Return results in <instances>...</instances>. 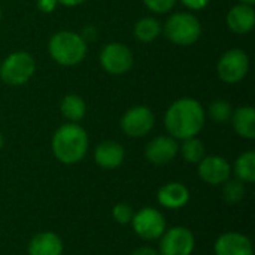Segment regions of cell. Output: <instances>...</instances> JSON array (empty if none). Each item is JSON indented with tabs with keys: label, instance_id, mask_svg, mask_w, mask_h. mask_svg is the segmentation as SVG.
<instances>
[{
	"label": "cell",
	"instance_id": "9a60e30c",
	"mask_svg": "<svg viewBox=\"0 0 255 255\" xmlns=\"http://www.w3.org/2000/svg\"><path fill=\"white\" fill-rule=\"evenodd\" d=\"M227 27L236 34H247L255 25L254 7L250 4L239 3L233 6L227 13Z\"/></svg>",
	"mask_w": 255,
	"mask_h": 255
},
{
	"label": "cell",
	"instance_id": "52a82bcc",
	"mask_svg": "<svg viewBox=\"0 0 255 255\" xmlns=\"http://www.w3.org/2000/svg\"><path fill=\"white\" fill-rule=\"evenodd\" d=\"M134 58L130 48L120 42L108 43L100 52V64L109 75H124L133 67Z\"/></svg>",
	"mask_w": 255,
	"mask_h": 255
},
{
	"label": "cell",
	"instance_id": "5bb4252c",
	"mask_svg": "<svg viewBox=\"0 0 255 255\" xmlns=\"http://www.w3.org/2000/svg\"><path fill=\"white\" fill-rule=\"evenodd\" d=\"M126 157L124 146L115 140H105L96 146L94 151V161L99 167L112 170L123 164Z\"/></svg>",
	"mask_w": 255,
	"mask_h": 255
},
{
	"label": "cell",
	"instance_id": "d6986e66",
	"mask_svg": "<svg viewBox=\"0 0 255 255\" xmlns=\"http://www.w3.org/2000/svg\"><path fill=\"white\" fill-rule=\"evenodd\" d=\"M61 115L69 120V123H79L87 114V105L84 99L76 94H69L61 100L60 106Z\"/></svg>",
	"mask_w": 255,
	"mask_h": 255
},
{
	"label": "cell",
	"instance_id": "ffe728a7",
	"mask_svg": "<svg viewBox=\"0 0 255 255\" xmlns=\"http://www.w3.org/2000/svg\"><path fill=\"white\" fill-rule=\"evenodd\" d=\"M235 175L236 179L242 181L244 184L255 182V152L247 151L241 154L235 163Z\"/></svg>",
	"mask_w": 255,
	"mask_h": 255
},
{
	"label": "cell",
	"instance_id": "8992f818",
	"mask_svg": "<svg viewBox=\"0 0 255 255\" xmlns=\"http://www.w3.org/2000/svg\"><path fill=\"white\" fill-rule=\"evenodd\" d=\"M250 70V57L241 48L229 49L223 54L217 64L218 76L226 84H238L241 82Z\"/></svg>",
	"mask_w": 255,
	"mask_h": 255
},
{
	"label": "cell",
	"instance_id": "603a6c76",
	"mask_svg": "<svg viewBox=\"0 0 255 255\" xmlns=\"http://www.w3.org/2000/svg\"><path fill=\"white\" fill-rule=\"evenodd\" d=\"M223 188V196L224 200L229 205H235L239 203L244 197H245V184L239 179H227Z\"/></svg>",
	"mask_w": 255,
	"mask_h": 255
},
{
	"label": "cell",
	"instance_id": "7402d4cb",
	"mask_svg": "<svg viewBox=\"0 0 255 255\" xmlns=\"http://www.w3.org/2000/svg\"><path fill=\"white\" fill-rule=\"evenodd\" d=\"M179 151H181L184 160L191 163V164H199L203 160V157L206 155L205 145L200 139H197V136L190 137V139H184L182 145L179 146Z\"/></svg>",
	"mask_w": 255,
	"mask_h": 255
},
{
	"label": "cell",
	"instance_id": "484cf974",
	"mask_svg": "<svg viewBox=\"0 0 255 255\" xmlns=\"http://www.w3.org/2000/svg\"><path fill=\"white\" fill-rule=\"evenodd\" d=\"M145 6L155 13H167L175 6L176 0H143Z\"/></svg>",
	"mask_w": 255,
	"mask_h": 255
},
{
	"label": "cell",
	"instance_id": "f546056e",
	"mask_svg": "<svg viewBox=\"0 0 255 255\" xmlns=\"http://www.w3.org/2000/svg\"><path fill=\"white\" fill-rule=\"evenodd\" d=\"M94 36H96V28H94L93 25L84 28V31H82V34H81V37H82L85 42H87V40H94Z\"/></svg>",
	"mask_w": 255,
	"mask_h": 255
},
{
	"label": "cell",
	"instance_id": "277c9868",
	"mask_svg": "<svg viewBox=\"0 0 255 255\" xmlns=\"http://www.w3.org/2000/svg\"><path fill=\"white\" fill-rule=\"evenodd\" d=\"M163 31L170 42L181 46H190L200 39L202 25L196 15L190 12H176L167 18Z\"/></svg>",
	"mask_w": 255,
	"mask_h": 255
},
{
	"label": "cell",
	"instance_id": "9c48e42d",
	"mask_svg": "<svg viewBox=\"0 0 255 255\" xmlns=\"http://www.w3.org/2000/svg\"><path fill=\"white\" fill-rule=\"evenodd\" d=\"M196 248V238L187 227H172L160 238V255H191Z\"/></svg>",
	"mask_w": 255,
	"mask_h": 255
},
{
	"label": "cell",
	"instance_id": "44dd1931",
	"mask_svg": "<svg viewBox=\"0 0 255 255\" xmlns=\"http://www.w3.org/2000/svg\"><path fill=\"white\" fill-rule=\"evenodd\" d=\"M160 33H161V24L152 16L140 18L134 24V36L140 42H146V43L152 42L160 36Z\"/></svg>",
	"mask_w": 255,
	"mask_h": 255
},
{
	"label": "cell",
	"instance_id": "7c38bea8",
	"mask_svg": "<svg viewBox=\"0 0 255 255\" xmlns=\"http://www.w3.org/2000/svg\"><path fill=\"white\" fill-rule=\"evenodd\" d=\"M179 145L172 136H157L145 148V157L155 166H164L175 160Z\"/></svg>",
	"mask_w": 255,
	"mask_h": 255
},
{
	"label": "cell",
	"instance_id": "1f68e13d",
	"mask_svg": "<svg viewBox=\"0 0 255 255\" xmlns=\"http://www.w3.org/2000/svg\"><path fill=\"white\" fill-rule=\"evenodd\" d=\"M241 3H244V4H250V6H254L255 0H239Z\"/></svg>",
	"mask_w": 255,
	"mask_h": 255
},
{
	"label": "cell",
	"instance_id": "2e32d148",
	"mask_svg": "<svg viewBox=\"0 0 255 255\" xmlns=\"http://www.w3.org/2000/svg\"><path fill=\"white\" fill-rule=\"evenodd\" d=\"M157 200L163 208L181 209L188 203L190 191L181 182H167L163 187H160L157 193Z\"/></svg>",
	"mask_w": 255,
	"mask_h": 255
},
{
	"label": "cell",
	"instance_id": "4316f807",
	"mask_svg": "<svg viewBox=\"0 0 255 255\" xmlns=\"http://www.w3.org/2000/svg\"><path fill=\"white\" fill-rule=\"evenodd\" d=\"M211 0H181V3L184 6H187L188 9L191 10H200V9H205L208 4H209Z\"/></svg>",
	"mask_w": 255,
	"mask_h": 255
},
{
	"label": "cell",
	"instance_id": "30bf717a",
	"mask_svg": "<svg viewBox=\"0 0 255 255\" xmlns=\"http://www.w3.org/2000/svg\"><path fill=\"white\" fill-rule=\"evenodd\" d=\"M155 118L149 108L133 106L121 118V128L130 137H142L154 127Z\"/></svg>",
	"mask_w": 255,
	"mask_h": 255
},
{
	"label": "cell",
	"instance_id": "7a4b0ae2",
	"mask_svg": "<svg viewBox=\"0 0 255 255\" xmlns=\"http://www.w3.org/2000/svg\"><path fill=\"white\" fill-rule=\"evenodd\" d=\"M88 134L78 123L63 124L52 136V152L63 164L79 163L88 151Z\"/></svg>",
	"mask_w": 255,
	"mask_h": 255
},
{
	"label": "cell",
	"instance_id": "4dcf8cb0",
	"mask_svg": "<svg viewBox=\"0 0 255 255\" xmlns=\"http://www.w3.org/2000/svg\"><path fill=\"white\" fill-rule=\"evenodd\" d=\"M84 1H85V0H57V3L64 4V6H69V7L78 6V4H81V3H84Z\"/></svg>",
	"mask_w": 255,
	"mask_h": 255
},
{
	"label": "cell",
	"instance_id": "f1b7e54d",
	"mask_svg": "<svg viewBox=\"0 0 255 255\" xmlns=\"http://www.w3.org/2000/svg\"><path fill=\"white\" fill-rule=\"evenodd\" d=\"M131 255H160V253L155 251L154 248H149V247H140V248L134 250Z\"/></svg>",
	"mask_w": 255,
	"mask_h": 255
},
{
	"label": "cell",
	"instance_id": "4fadbf2b",
	"mask_svg": "<svg viewBox=\"0 0 255 255\" xmlns=\"http://www.w3.org/2000/svg\"><path fill=\"white\" fill-rule=\"evenodd\" d=\"M214 253L215 255H254V247L248 236L229 232L215 241Z\"/></svg>",
	"mask_w": 255,
	"mask_h": 255
},
{
	"label": "cell",
	"instance_id": "e0dca14e",
	"mask_svg": "<svg viewBox=\"0 0 255 255\" xmlns=\"http://www.w3.org/2000/svg\"><path fill=\"white\" fill-rule=\"evenodd\" d=\"M28 255H61L64 245L61 238L52 232H42L28 242Z\"/></svg>",
	"mask_w": 255,
	"mask_h": 255
},
{
	"label": "cell",
	"instance_id": "836d02e7",
	"mask_svg": "<svg viewBox=\"0 0 255 255\" xmlns=\"http://www.w3.org/2000/svg\"><path fill=\"white\" fill-rule=\"evenodd\" d=\"M0 18H1V7H0Z\"/></svg>",
	"mask_w": 255,
	"mask_h": 255
},
{
	"label": "cell",
	"instance_id": "8fae6325",
	"mask_svg": "<svg viewBox=\"0 0 255 255\" xmlns=\"http://www.w3.org/2000/svg\"><path fill=\"white\" fill-rule=\"evenodd\" d=\"M199 176L209 185H223L232 176V166L224 157L205 155L199 163Z\"/></svg>",
	"mask_w": 255,
	"mask_h": 255
},
{
	"label": "cell",
	"instance_id": "d4e9b609",
	"mask_svg": "<svg viewBox=\"0 0 255 255\" xmlns=\"http://www.w3.org/2000/svg\"><path fill=\"white\" fill-rule=\"evenodd\" d=\"M112 215H114V218H115V221H117L118 224L126 226V224H130V223H131L133 215H134V211H133V208H131L130 205H127V203H118V205L114 206Z\"/></svg>",
	"mask_w": 255,
	"mask_h": 255
},
{
	"label": "cell",
	"instance_id": "cb8c5ba5",
	"mask_svg": "<svg viewBox=\"0 0 255 255\" xmlns=\"http://www.w3.org/2000/svg\"><path fill=\"white\" fill-rule=\"evenodd\" d=\"M233 109L232 105L227 100H215L209 106V115L215 123L224 124L232 118Z\"/></svg>",
	"mask_w": 255,
	"mask_h": 255
},
{
	"label": "cell",
	"instance_id": "ac0fdd59",
	"mask_svg": "<svg viewBox=\"0 0 255 255\" xmlns=\"http://www.w3.org/2000/svg\"><path fill=\"white\" fill-rule=\"evenodd\" d=\"M232 123L235 131L244 139L255 137V111L253 106H241L232 114Z\"/></svg>",
	"mask_w": 255,
	"mask_h": 255
},
{
	"label": "cell",
	"instance_id": "5b68a950",
	"mask_svg": "<svg viewBox=\"0 0 255 255\" xmlns=\"http://www.w3.org/2000/svg\"><path fill=\"white\" fill-rule=\"evenodd\" d=\"M36 63L34 58L24 51L13 52L4 58L0 66V78L10 87L24 85L34 75Z\"/></svg>",
	"mask_w": 255,
	"mask_h": 255
},
{
	"label": "cell",
	"instance_id": "d6a6232c",
	"mask_svg": "<svg viewBox=\"0 0 255 255\" xmlns=\"http://www.w3.org/2000/svg\"><path fill=\"white\" fill-rule=\"evenodd\" d=\"M3 145H4V137H3V134L0 133V149L3 148Z\"/></svg>",
	"mask_w": 255,
	"mask_h": 255
},
{
	"label": "cell",
	"instance_id": "3957f363",
	"mask_svg": "<svg viewBox=\"0 0 255 255\" xmlns=\"http://www.w3.org/2000/svg\"><path fill=\"white\" fill-rule=\"evenodd\" d=\"M48 51L52 60L61 66H76L87 55V42L81 34L75 31H58L55 33L48 43Z\"/></svg>",
	"mask_w": 255,
	"mask_h": 255
},
{
	"label": "cell",
	"instance_id": "6da1fadb",
	"mask_svg": "<svg viewBox=\"0 0 255 255\" xmlns=\"http://www.w3.org/2000/svg\"><path fill=\"white\" fill-rule=\"evenodd\" d=\"M206 121V114L200 102L191 97H184L175 100L166 111L164 126L169 133L176 140H184L196 137Z\"/></svg>",
	"mask_w": 255,
	"mask_h": 255
},
{
	"label": "cell",
	"instance_id": "ba28073f",
	"mask_svg": "<svg viewBox=\"0 0 255 255\" xmlns=\"http://www.w3.org/2000/svg\"><path fill=\"white\" fill-rule=\"evenodd\" d=\"M131 227L134 233L145 241H155L166 232V220L163 214L154 208H142L133 215Z\"/></svg>",
	"mask_w": 255,
	"mask_h": 255
},
{
	"label": "cell",
	"instance_id": "83f0119b",
	"mask_svg": "<svg viewBox=\"0 0 255 255\" xmlns=\"http://www.w3.org/2000/svg\"><path fill=\"white\" fill-rule=\"evenodd\" d=\"M55 6H57V0H37V7L45 13L52 12Z\"/></svg>",
	"mask_w": 255,
	"mask_h": 255
}]
</instances>
